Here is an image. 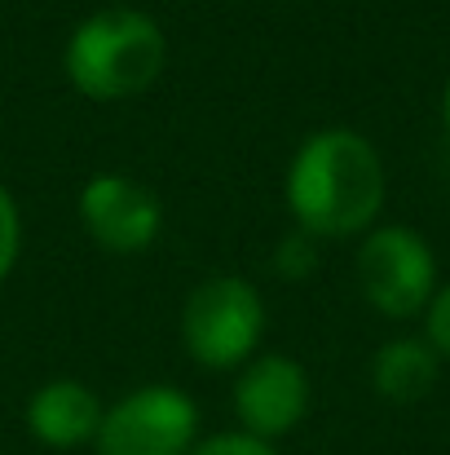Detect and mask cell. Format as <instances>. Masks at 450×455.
I'll return each mask as SVG.
<instances>
[{"mask_svg":"<svg viewBox=\"0 0 450 455\" xmlns=\"http://www.w3.org/2000/svg\"><path fill=\"white\" fill-rule=\"evenodd\" d=\"M199 438V407L177 385H142L102 411L98 455H186Z\"/></svg>","mask_w":450,"mask_h":455,"instance_id":"5","label":"cell"},{"mask_svg":"<svg viewBox=\"0 0 450 455\" xmlns=\"http://www.w3.org/2000/svg\"><path fill=\"white\" fill-rule=\"evenodd\" d=\"M168 62L163 27L133 9V4H107L75 22L62 49V71L75 93L89 102H129L146 93Z\"/></svg>","mask_w":450,"mask_h":455,"instance_id":"2","label":"cell"},{"mask_svg":"<svg viewBox=\"0 0 450 455\" xmlns=\"http://www.w3.org/2000/svg\"><path fill=\"white\" fill-rule=\"evenodd\" d=\"M186 455H279V451L265 438H252L243 429H230V434H212V438L194 443Z\"/></svg>","mask_w":450,"mask_h":455,"instance_id":"12","label":"cell"},{"mask_svg":"<svg viewBox=\"0 0 450 455\" xmlns=\"http://www.w3.org/2000/svg\"><path fill=\"white\" fill-rule=\"evenodd\" d=\"M283 190L296 230L313 239H353L375 226L389 172L371 138L353 129H318L292 155Z\"/></svg>","mask_w":450,"mask_h":455,"instance_id":"1","label":"cell"},{"mask_svg":"<svg viewBox=\"0 0 450 455\" xmlns=\"http://www.w3.org/2000/svg\"><path fill=\"white\" fill-rule=\"evenodd\" d=\"M309 371L292 354H257L234 376V420L252 438H283L309 411Z\"/></svg>","mask_w":450,"mask_h":455,"instance_id":"7","label":"cell"},{"mask_svg":"<svg viewBox=\"0 0 450 455\" xmlns=\"http://www.w3.org/2000/svg\"><path fill=\"white\" fill-rule=\"evenodd\" d=\"M80 221L111 257H138L159 239L163 208L154 190L129 172H93L80 190Z\"/></svg>","mask_w":450,"mask_h":455,"instance_id":"6","label":"cell"},{"mask_svg":"<svg viewBox=\"0 0 450 455\" xmlns=\"http://www.w3.org/2000/svg\"><path fill=\"white\" fill-rule=\"evenodd\" d=\"M102 398L84 380H49L27 398V429L36 443L53 451H71L98 438L102 425Z\"/></svg>","mask_w":450,"mask_h":455,"instance_id":"8","label":"cell"},{"mask_svg":"<svg viewBox=\"0 0 450 455\" xmlns=\"http://www.w3.org/2000/svg\"><path fill=\"white\" fill-rule=\"evenodd\" d=\"M424 340L438 349V358L450 363V283H442L424 309Z\"/></svg>","mask_w":450,"mask_h":455,"instance_id":"13","label":"cell"},{"mask_svg":"<svg viewBox=\"0 0 450 455\" xmlns=\"http://www.w3.org/2000/svg\"><path fill=\"white\" fill-rule=\"evenodd\" d=\"M442 116H446V129H450V84H446V98H442Z\"/></svg>","mask_w":450,"mask_h":455,"instance_id":"14","label":"cell"},{"mask_svg":"<svg viewBox=\"0 0 450 455\" xmlns=\"http://www.w3.org/2000/svg\"><path fill=\"white\" fill-rule=\"evenodd\" d=\"M18 248H22V217H18L13 195H9L4 181H0V283L9 279V270H13V261H18Z\"/></svg>","mask_w":450,"mask_h":455,"instance_id":"11","label":"cell"},{"mask_svg":"<svg viewBox=\"0 0 450 455\" xmlns=\"http://www.w3.org/2000/svg\"><path fill=\"white\" fill-rule=\"evenodd\" d=\"M358 292L384 318H415L438 292V261L411 226H371L353 257Z\"/></svg>","mask_w":450,"mask_h":455,"instance_id":"4","label":"cell"},{"mask_svg":"<svg viewBox=\"0 0 450 455\" xmlns=\"http://www.w3.org/2000/svg\"><path fill=\"white\" fill-rule=\"evenodd\" d=\"M265 336V301L239 275H212L181 305V340L208 371H239Z\"/></svg>","mask_w":450,"mask_h":455,"instance_id":"3","label":"cell"},{"mask_svg":"<svg viewBox=\"0 0 450 455\" xmlns=\"http://www.w3.org/2000/svg\"><path fill=\"white\" fill-rule=\"evenodd\" d=\"M270 266H274V275H283V279H309L313 266H318V239L304 235V230H292L288 239H279Z\"/></svg>","mask_w":450,"mask_h":455,"instance_id":"10","label":"cell"},{"mask_svg":"<svg viewBox=\"0 0 450 455\" xmlns=\"http://www.w3.org/2000/svg\"><path fill=\"white\" fill-rule=\"evenodd\" d=\"M438 371H442V358H438V349L424 336H393L371 358V389L384 403L411 407V403L433 394Z\"/></svg>","mask_w":450,"mask_h":455,"instance_id":"9","label":"cell"}]
</instances>
